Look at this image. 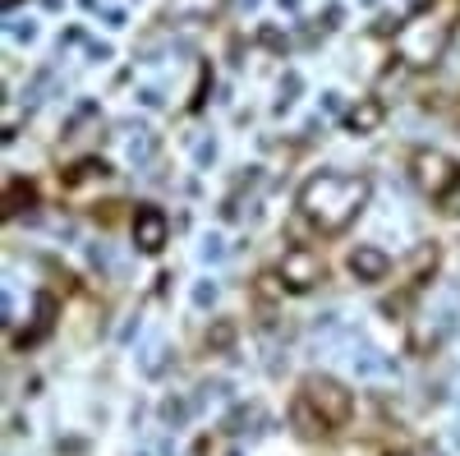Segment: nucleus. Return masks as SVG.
<instances>
[{
  "label": "nucleus",
  "instance_id": "423d86ee",
  "mask_svg": "<svg viewBox=\"0 0 460 456\" xmlns=\"http://www.w3.org/2000/svg\"><path fill=\"white\" fill-rule=\"evenodd\" d=\"M134 245L143 254H157L166 245V217L157 208H138V217H134Z\"/></svg>",
  "mask_w": 460,
  "mask_h": 456
},
{
  "label": "nucleus",
  "instance_id": "f03ea898",
  "mask_svg": "<svg viewBox=\"0 0 460 456\" xmlns=\"http://www.w3.org/2000/svg\"><path fill=\"white\" fill-rule=\"evenodd\" d=\"M368 203V180L364 175H341V171H323L314 180H304L299 189V212L309 217V226L318 231H345L359 208Z\"/></svg>",
  "mask_w": 460,
  "mask_h": 456
},
{
  "label": "nucleus",
  "instance_id": "6e6552de",
  "mask_svg": "<svg viewBox=\"0 0 460 456\" xmlns=\"http://www.w3.org/2000/svg\"><path fill=\"white\" fill-rule=\"evenodd\" d=\"M32 199H37V194H32V184H28V180H10V189H5V212L14 217V212H23Z\"/></svg>",
  "mask_w": 460,
  "mask_h": 456
},
{
  "label": "nucleus",
  "instance_id": "1a4fd4ad",
  "mask_svg": "<svg viewBox=\"0 0 460 456\" xmlns=\"http://www.w3.org/2000/svg\"><path fill=\"white\" fill-rule=\"evenodd\" d=\"M377 121H382V102H364V106H355V116L345 121V125H350V130H359V134H364V130H373Z\"/></svg>",
  "mask_w": 460,
  "mask_h": 456
},
{
  "label": "nucleus",
  "instance_id": "20e7f679",
  "mask_svg": "<svg viewBox=\"0 0 460 456\" xmlns=\"http://www.w3.org/2000/svg\"><path fill=\"white\" fill-rule=\"evenodd\" d=\"M410 175H414V184L424 189V194H447V189H456V180H460V166L447 157L442 148H419L410 157Z\"/></svg>",
  "mask_w": 460,
  "mask_h": 456
},
{
  "label": "nucleus",
  "instance_id": "f257e3e1",
  "mask_svg": "<svg viewBox=\"0 0 460 456\" xmlns=\"http://www.w3.org/2000/svg\"><path fill=\"white\" fill-rule=\"evenodd\" d=\"M460 23V0H419L414 14L396 28V60L405 69H433Z\"/></svg>",
  "mask_w": 460,
  "mask_h": 456
},
{
  "label": "nucleus",
  "instance_id": "7ed1b4c3",
  "mask_svg": "<svg viewBox=\"0 0 460 456\" xmlns=\"http://www.w3.org/2000/svg\"><path fill=\"white\" fill-rule=\"evenodd\" d=\"M350 420V392H345L336 378H309V383L299 388V401H295V425L299 434L309 438H327L332 429H341Z\"/></svg>",
  "mask_w": 460,
  "mask_h": 456
},
{
  "label": "nucleus",
  "instance_id": "9b49d317",
  "mask_svg": "<svg viewBox=\"0 0 460 456\" xmlns=\"http://www.w3.org/2000/svg\"><path fill=\"white\" fill-rule=\"evenodd\" d=\"M392 456H405V452H392Z\"/></svg>",
  "mask_w": 460,
  "mask_h": 456
},
{
  "label": "nucleus",
  "instance_id": "9d476101",
  "mask_svg": "<svg viewBox=\"0 0 460 456\" xmlns=\"http://www.w3.org/2000/svg\"><path fill=\"white\" fill-rule=\"evenodd\" d=\"M10 5H19V0H5V10H10Z\"/></svg>",
  "mask_w": 460,
  "mask_h": 456
},
{
  "label": "nucleus",
  "instance_id": "39448f33",
  "mask_svg": "<svg viewBox=\"0 0 460 456\" xmlns=\"http://www.w3.org/2000/svg\"><path fill=\"white\" fill-rule=\"evenodd\" d=\"M277 277H281V286H286V291L304 295V291L323 286V277H327V263H323V258H318L314 249H290V254L281 258Z\"/></svg>",
  "mask_w": 460,
  "mask_h": 456
},
{
  "label": "nucleus",
  "instance_id": "0eeeda50",
  "mask_svg": "<svg viewBox=\"0 0 460 456\" xmlns=\"http://www.w3.org/2000/svg\"><path fill=\"white\" fill-rule=\"evenodd\" d=\"M350 273L364 277V282L387 277V254H382V249H355V254H350Z\"/></svg>",
  "mask_w": 460,
  "mask_h": 456
}]
</instances>
